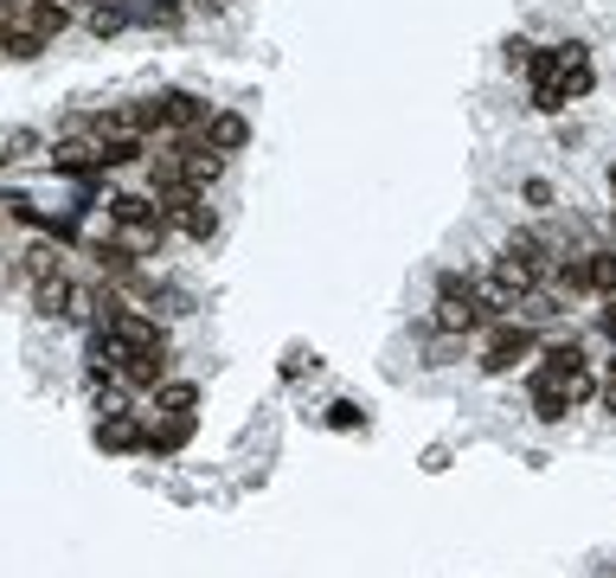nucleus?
I'll return each mask as SVG.
<instances>
[{
    "label": "nucleus",
    "instance_id": "f257e3e1",
    "mask_svg": "<svg viewBox=\"0 0 616 578\" xmlns=\"http://www.w3.org/2000/svg\"><path fill=\"white\" fill-rule=\"evenodd\" d=\"M104 328L116 335V347H122V360L129 353H161V321H148V315H136V308H116V315H104Z\"/></svg>",
    "mask_w": 616,
    "mask_h": 578
},
{
    "label": "nucleus",
    "instance_id": "f03ea898",
    "mask_svg": "<svg viewBox=\"0 0 616 578\" xmlns=\"http://www.w3.org/2000/svg\"><path fill=\"white\" fill-rule=\"evenodd\" d=\"M65 26H72V7H65V0H20V7H13V33L58 39Z\"/></svg>",
    "mask_w": 616,
    "mask_h": 578
},
{
    "label": "nucleus",
    "instance_id": "7ed1b4c3",
    "mask_svg": "<svg viewBox=\"0 0 616 578\" xmlns=\"http://www.w3.org/2000/svg\"><path fill=\"white\" fill-rule=\"evenodd\" d=\"M161 219H174V226H181L186 238H199V244H206V238L218 231L213 206H206L199 193H181V199H161Z\"/></svg>",
    "mask_w": 616,
    "mask_h": 578
},
{
    "label": "nucleus",
    "instance_id": "20e7f679",
    "mask_svg": "<svg viewBox=\"0 0 616 578\" xmlns=\"http://www.w3.org/2000/svg\"><path fill=\"white\" fill-rule=\"evenodd\" d=\"M482 321H488L482 296H436V328L443 335H475Z\"/></svg>",
    "mask_w": 616,
    "mask_h": 578
},
{
    "label": "nucleus",
    "instance_id": "39448f33",
    "mask_svg": "<svg viewBox=\"0 0 616 578\" xmlns=\"http://www.w3.org/2000/svg\"><path fill=\"white\" fill-rule=\"evenodd\" d=\"M181 167H186V187L193 193H206L218 181V174H225V154L213 149V142H206V135H199V142H186L181 149Z\"/></svg>",
    "mask_w": 616,
    "mask_h": 578
},
{
    "label": "nucleus",
    "instance_id": "423d86ee",
    "mask_svg": "<svg viewBox=\"0 0 616 578\" xmlns=\"http://www.w3.org/2000/svg\"><path fill=\"white\" fill-rule=\"evenodd\" d=\"M199 135H206V142H213L218 154H238L245 142H251V122H245L238 110H213V116H206V129H199Z\"/></svg>",
    "mask_w": 616,
    "mask_h": 578
},
{
    "label": "nucleus",
    "instance_id": "0eeeda50",
    "mask_svg": "<svg viewBox=\"0 0 616 578\" xmlns=\"http://www.w3.org/2000/svg\"><path fill=\"white\" fill-rule=\"evenodd\" d=\"M527 353H533V335L527 328H501L488 341V353H482V373H508L514 360H527Z\"/></svg>",
    "mask_w": 616,
    "mask_h": 578
},
{
    "label": "nucleus",
    "instance_id": "6e6552de",
    "mask_svg": "<svg viewBox=\"0 0 616 578\" xmlns=\"http://www.w3.org/2000/svg\"><path fill=\"white\" fill-rule=\"evenodd\" d=\"M72 303H77V290L65 283V276H58V270L33 283V308L45 315V321H65V315H72Z\"/></svg>",
    "mask_w": 616,
    "mask_h": 578
},
{
    "label": "nucleus",
    "instance_id": "1a4fd4ad",
    "mask_svg": "<svg viewBox=\"0 0 616 578\" xmlns=\"http://www.w3.org/2000/svg\"><path fill=\"white\" fill-rule=\"evenodd\" d=\"M161 116H167V129H206V103L193 97V90H161Z\"/></svg>",
    "mask_w": 616,
    "mask_h": 578
},
{
    "label": "nucleus",
    "instance_id": "9d476101",
    "mask_svg": "<svg viewBox=\"0 0 616 578\" xmlns=\"http://www.w3.org/2000/svg\"><path fill=\"white\" fill-rule=\"evenodd\" d=\"M167 418H174V424H154V430H148V450H154V457L181 450L186 437H193V412H167Z\"/></svg>",
    "mask_w": 616,
    "mask_h": 578
},
{
    "label": "nucleus",
    "instance_id": "9b49d317",
    "mask_svg": "<svg viewBox=\"0 0 616 578\" xmlns=\"http://www.w3.org/2000/svg\"><path fill=\"white\" fill-rule=\"evenodd\" d=\"M116 373H122L129 385H161V373H167V347H161V353H129Z\"/></svg>",
    "mask_w": 616,
    "mask_h": 578
},
{
    "label": "nucleus",
    "instance_id": "f8f14e48",
    "mask_svg": "<svg viewBox=\"0 0 616 578\" xmlns=\"http://www.w3.org/2000/svg\"><path fill=\"white\" fill-rule=\"evenodd\" d=\"M97 444H104V450H136V444H148V437L136 430V418H129V412H116V418L97 424Z\"/></svg>",
    "mask_w": 616,
    "mask_h": 578
},
{
    "label": "nucleus",
    "instance_id": "ddd939ff",
    "mask_svg": "<svg viewBox=\"0 0 616 578\" xmlns=\"http://www.w3.org/2000/svg\"><path fill=\"white\" fill-rule=\"evenodd\" d=\"M565 412H572V399H565L552 380H533V418H540V424H559Z\"/></svg>",
    "mask_w": 616,
    "mask_h": 578
},
{
    "label": "nucleus",
    "instance_id": "4468645a",
    "mask_svg": "<svg viewBox=\"0 0 616 578\" xmlns=\"http://www.w3.org/2000/svg\"><path fill=\"white\" fill-rule=\"evenodd\" d=\"M52 161H58L65 174H90V167H104V149H90V142H65Z\"/></svg>",
    "mask_w": 616,
    "mask_h": 578
},
{
    "label": "nucleus",
    "instance_id": "2eb2a0df",
    "mask_svg": "<svg viewBox=\"0 0 616 578\" xmlns=\"http://www.w3.org/2000/svg\"><path fill=\"white\" fill-rule=\"evenodd\" d=\"M154 212H161V206H148L142 193H116V199H109V219H116V226H136V219H154Z\"/></svg>",
    "mask_w": 616,
    "mask_h": 578
},
{
    "label": "nucleus",
    "instance_id": "dca6fc26",
    "mask_svg": "<svg viewBox=\"0 0 616 578\" xmlns=\"http://www.w3.org/2000/svg\"><path fill=\"white\" fill-rule=\"evenodd\" d=\"M193 399H199V392H193L186 380H161V385H154V405H161V412H193Z\"/></svg>",
    "mask_w": 616,
    "mask_h": 578
},
{
    "label": "nucleus",
    "instance_id": "f3484780",
    "mask_svg": "<svg viewBox=\"0 0 616 578\" xmlns=\"http://www.w3.org/2000/svg\"><path fill=\"white\" fill-rule=\"evenodd\" d=\"M579 367H584V353H579L572 341H565V347H552V353H545L540 380H565V373H579Z\"/></svg>",
    "mask_w": 616,
    "mask_h": 578
},
{
    "label": "nucleus",
    "instance_id": "a211bd4d",
    "mask_svg": "<svg viewBox=\"0 0 616 578\" xmlns=\"http://www.w3.org/2000/svg\"><path fill=\"white\" fill-rule=\"evenodd\" d=\"M591 290L616 296V251H591Z\"/></svg>",
    "mask_w": 616,
    "mask_h": 578
},
{
    "label": "nucleus",
    "instance_id": "6ab92c4d",
    "mask_svg": "<svg viewBox=\"0 0 616 578\" xmlns=\"http://www.w3.org/2000/svg\"><path fill=\"white\" fill-rule=\"evenodd\" d=\"M129 161H142V142H136V135H116V142H104V167H129Z\"/></svg>",
    "mask_w": 616,
    "mask_h": 578
},
{
    "label": "nucleus",
    "instance_id": "aec40b11",
    "mask_svg": "<svg viewBox=\"0 0 616 578\" xmlns=\"http://www.w3.org/2000/svg\"><path fill=\"white\" fill-rule=\"evenodd\" d=\"M436 296H482V283H469L463 270H443V276H436Z\"/></svg>",
    "mask_w": 616,
    "mask_h": 578
},
{
    "label": "nucleus",
    "instance_id": "412c9836",
    "mask_svg": "<svg viewBox=\"0 0 616 578\" xmlns=\"http://www.w3.org/2000/svg\"><path fill=\"white\" fill-rule=\"evenodd\" d=\"M559 283H565V290H591V258H565V264H559Z\"/></svg>",
    "mask_w": 616,
    "mask_h": 578
},
{
    "label": "nucleus",
    "instance_id": "4be33fe9",
    "mask_svg": "<svg viewBox=\"0 0 616 578\" xmlns=\"http://www.w3.org/2000/svg\"><path fill=\"white\" fill-rule=\"evenodd\" d=\"M26 270H33V276H52V270H58V251H52V244H33V251H26Z\"/></svg>",
    "mask_w": 616,
    "mask_h": 578
},
{
    "label": "nucleus",
    "instance_id": "5701e85b",
    "mask_svg": "<svg viewBox=\"0 0 616 578\" xmlns=\"http://www.w3.org/2000/svg\"><path fill=\"white\" fill-rule=\"evenodd\" d=\"M90 26H97V33H122V26H129V13H122V7H97V20H90Z\"/></svg>",
    "mask_w": 616,
    "mask_h": 578
},
{
    "label": "nucleus",
    "instance_id": "b1692460",
    "mask_svg": "<svg viewBox=\"0 0 616 578\" xmlns=\"http://www.w3.org/2000/svg\"><path fill=\"white\" fill-rule=\"evenodd\" d=\"M327 424H334V430H354V424H360V412H354V405H334V412H327Z\"/></svg>",
    "mask_w": 616,
    "mask_h": 578
},
{
    "label": "nucleus",
    "instance_id": "393cba45",
    "mask_svg": "<svg viewBox=\"0 0 616 578\" xmlns=\"http://www.w3.org/2000/svg\"><path fill=\"white\" fill-rule=\"evenodd\" d=\"M597 399H604V412L616 418V380H604V385H597Z\"/></svg>",
    "mask_w": 616,
    "mask_h": 578
},
{
    "label": "nucleus",
    "instance_id": "a878e982",
    "mask_svg": "<svg viewBox=\"0 0 616 578\" xmlns=\"http://www.w3.org/2000/svg\"><path fill=\"white\" fill-rule=\"evenodd\" d=\"M610 193H616V167H610Z\"/></svg>",
    "mask_w": 616,
    "mask_h": 578
},
{
    "label": "nucleus",
    "instance_id": "bb28decb",
    "mask_svg": "<svg viewBox=\"0 0 616 578\" xmlns=\"http://www.w3.org/2000/svg\"><path fill=\"white\" fill-rule=\"evenodd\" d=\"M0 226H7V212H0Z\"/></svg>",
    "mask_w": 616,
    "mask_h": 578
}]
</instances>
